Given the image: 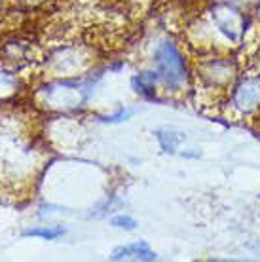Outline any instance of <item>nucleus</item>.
Returning a JSON list of instances; mask_svg holds the SVG:
<instances>
[{
	"label": "nucleus",
	"instance_id": "nucleus-6",
	"mask_svg": "<svg viewBox=\"0 0 260 262\" xmlns=\"http://www.w3.org/2000/svg\"><path fill=\"white\" fill-rule=\"evenodd\" d=\"M111 224L112 226H116V228H125V230H133L137 226V223L127 215H120V216H114L111 219Z\"/></svg>",
	"mask_w": 260,
	"mask_h": 262
},
{
	"label": "nucleus",
	"instance_id": "nucleus-5",
	"mask_svg": "<svg viewBox=\"0 0 260 262\" xmlns=\"http://www.w3.org/2000/svg\"><path fill=\"white\" fill-rule=\"evenodd\" d=\"M158 139L162 141V146L165 148L167 152H171V150H175V146H177V143L182 139V135H179V137H175L173 133H167V131H160L158 133Z\"/></svg>",
	"mask_w": 260,
	"mask_h": 262
},
{
	"label": "nucleus",
	"instance_id": "nucleus-2",
	"mask_svg": "<svg viewBox=\"0 0 260 262\" xmlns=\"http://www.w3.org/2000/svg\"><path fill=\"white\" fill-rule=\"evenodd\" d=\"M156 253L146 243H131L112 253V260H156Z\"/></svg>",
	"mask_w": 260,
	"mask_h": 262
},
{
	"label": "nucleus",
	"instance_id": "nucleus-3",
	"mask_svg": "<svg viewBox=\"0 0 260 262\" xmlns=\"http://www.w3.org/2000/svg\"><path fill=\"white\" fill-rule=\"evenodd\" d=\"M65 234V228L61 226H44V228H31L25 232V236H33V237H44V239H55V237L63 236Z\"/></svg>",
	"mask_w": 260,
	"mask_h": 262
},
{
	"label": "nucleus",
	"instance_id": "nucleus-4",
	"mask_svg": "<svg viewBox=\"0 0 260 262\" xmlns=\"http://www.w3.org/2000/svg\"><path fill=\"white\" fill-rule=\"evenodd\" d=\"M258 97L260 92H258V85L254 84V82H249L247 85H243L240 90V93H237V103H240L241 106H253L254 101L251 97Z\"/></svg>",
	"mask_w": 260,
	"mask_h": 262
},
{
	"label": "nucleus",
	"instance_id": "nucleus-1",
	"mask_svg": "<svg viewBox=\"0 0 260 262\" xmlns=\"http://www.w3.org/2000/svg\"><path fill=\"white\" fill-rule=\"evenodd\" d=\"M156 65L158 74L165 80V84L177 85L184 78V61L181 53L177 52L175 46L165 42L156 50Z\"/></svg>",
	"mask_w": 260,
	"mask_h": 262
}]
</instances>
